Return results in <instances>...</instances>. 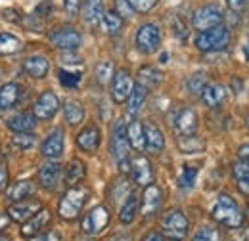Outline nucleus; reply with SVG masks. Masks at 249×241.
<instances>
[{
    "instance_id": "ddd939ff",
    "label": "nucleus",
    "mask_w": 249,
    "mask_h": 241,
    "mask_svg": "<svg viewBox=\"0 0 249 241\" xmlns=\"http://www.w3.org/2000/svg\"><path fill=\"white\" fill-rule=\"evenodd\" d=\"M40 209H42V205H40L38 199H29V197H27V199H21V201L12 203V205L8 207V216H10L14 222L23 224V222H27L31 216H35Z\"/></svg>"
},
{
    "instance_id": "bb28decb",
    "label": "nucleus",
    "mask_w": 249,
    "mask_h": 241,
    "mask_svg": "<svg viewBox=\"0 0 249 241\" xmlns=\"http://www.w3.org/2000/svg\"><path fill=\"white\" fill-rule=\"evenodd\" d=\"M6 124L16 134L18 132H33L36 128V117L29 115V113H18V115H14V117L6 120Z\"/></svg>"
},
{
    "instance_id": "37998d69",
    "label": "nucleus",
    "mask_w": 249,
    "mask_h": 241,
    "mask_svg": "<svg viewBox=\"0 0 249 241\" xmlns=\"http://www.w3.org/2000/svg\"><path fill=\"white\" fill-rule=\"evenodd\" d=\"M232 176H234V180H244V178H248L249 176V163L244 159V161H238L234 167H232Z\"/></svg>"
},
{
    "instance_id": "9d476101",
    "label": "nucleus",
    "mask_w": 249,
    "mask_h": 241,
    "mask_svg": "<svg viewBox=\"0 0 249 241\" xmlns=\"http://www.w3.org/2000/svg\"><path fill=\"white\" fill-rule=\"evenodd\" d=\"M163 205V189L157 186V184H148L144 188V193H142V201H140V211L144 218H152Z\"/></svg>"
},
{
    "instance_id": "a878e982",
    "label": "nucleus",
    "mask_w": 249,
    "mask_h": 241,
    "mask_svg": "<svg viewBox=\"0 0 249 241\" xmlns=\"http://www.w3.org/2000/svg\"><path fill=\"white\" fill-rule=\"evenodd\" d=\"M85 176H87V167H85V163H83L81 159H71L69 165H67L65 171H63V180H65V184H67L69 188H71V186H77Z\"/></svg>"
},
{
    "instance_id": "603ef678",
    "label": "nucleus",
    "mask_w": 249,
    "mask_h": 241,
    "mask_svg": "<svg viewBox=\"0 0 249 241\" xmlns=\"http://www.w3.org/2000/svg\"><path fill=\"white\" fill-rule=\"evenodd\" d=\"M246 2H248V0H226L228 8H230L232 12H242V10L246 8Z\"/></svg>"
},
{
    "instance_id": "f704fd0d",
    "label": "nucleus",
    "mask_w": 249,
    "mask_h": 241,
    "mask_svg": "<svg viewBox=\"0 0 249 241\" xmlns=\"http://www.w3.org/2000/svg\"><path fill=\"white\" fill-rule=\"evenodd\" d=\"M102 21H104V27H106V33H107V34H119V33L123 31L124 19L115 12V10L106 12Z\"/></svg>"
},
{
    "instance_id": "b1692460",
    "label": "nucleus",
    "mask_w": 249,
    "mask_h": 241,
    "mask_svg": "<svg viewBox=\"0 0 249 241\" xmlns=\"http://www.w3.org/2000/svg\"><path fill=\"white\" fill-rule=\"evenodd\" d=\"M83 19L87 25L96 27L104 19V2L102 0H85L83 6Z\"/></svg>"
},
{
    "instance_id": "412c9836",
    "label": "nucleus",
    "mask_w": 249,
    "mask_h": 241,
    "mask_svg": "<svg viewBox=\"0 0 249 241\" xmlns=\"http://www.w3.org/2000/svg\"><path fill=\"white\" fill-rule=\"evenodd\" d=\"M144 132H146V150L152 153H161L165 148V136H163L161 128L154 122H146Z\"/></svg>"
},
{
    "instance_id": "f8f14e48",
    "label": "nucleus",
    "mask_w": 249,
    "mask_h": 241,
    "mask_svg": "<svg viewBox=\"0 0 249 241\" xmlns=\"http://www.w3.org/2000/svg\"><path fill=\"white\" fill-rule=\"evenodd\" d=\"M50 42L60 48L63 52H73L81 46L83 42V36L79 34V31H75L73 27H60L50 34Z\"/></svg>"
},
{
    "instance_id": "4468645a",
    "label": "nucleus",
    "mask_w": 249,
    "mask_h": 241,
    "mask_svg": "<svg viewBox=\"0 0 249 241\" xmlns=\"http://www.w3.org/2000/svg\"><path fill=\"white\" fill-rule=\"evenodd\" d=\"M128 172H130L134 184H138V186L146 188L148 184L154 182V167L144 155H138V157L130 159V171Z\"/></svg>"
},
{
    "instance_id": "13d9d810",
    "label": "nucleus",
    "mask_w": 249,
    "mask_h": 241,
    "mask_svg": "<svg viewBox=\"0 0 249 241\" xmlns=\"http://www.w3.org/2000/svg\"><path fill=\"white\" fill-rule=\"evenodd\" d=\"M109 241H128L126 238H121V236H117V238H113V240H109Z\"/></svg>"
},
{
    "instance_id": "5fc2aeb1",
    "label": "nucleus",
    "mask_w": 249,
    "mask_h": 241,
    "mask_svg": "<svg viewBox=\"0 0 249 241\" xmlns=\"http://www.w3.org/2000/svg\"><path fill=\"white\" fill-rule=\"evenodd\" d=\"M238 189H240L242 193L249 195V176L248 178H244V180H238Z\"/></svg>"
},
{
    "instance_id": "ea45409f",
    "label": "nucleus",
    "mask_w": 249,
    "mask_h": 241,
    "mask_svg": "<svg viewBox=\"0 0 249 241\" xmlns=\"http://www.w3.org/2000/svg\"><path fill=\"white\" fill-rule=\"evenodd\" d=\"M192 241H220V232L213 226H203L194 234Z\"/></svg>"
},
{
    "instance_id": "8fccbe9b",
    "label": "nucleus",
    "mask_w": 249,
    "mask_h": 241,
    "mask_svg": "<svg viewBox=\"0 0 249 241\" xmlns=\"http://www.w3.org/2000/svg\"><path fill=\"white\" fill-rule=\"evenodd\" d=\"M8 184H10L8 167H6V165H0V193H4V191L8 189Z\"/></svg>"
},
{
    "instance_id": "72a5a7b5",
    "label": "nucleus",
    "mask_w": 249,
    "mask_h": 241,
    "mask_svg": "<svg viewBox=\"0 0 249 241\" xmlns=\"http://www.w3.org/2000/svg\"><path fill=\"white\" fill-rule=\"evenodd\" d=\"M21 50V40L12 33H0V56H12Z\"/></svg>"
},
{
    "instance_id": "4d7b16f0",
    "label": "nucleus",
    "mask_w": 249,
    "mask_h": 241,
    "mask_svg": "<svg viewBox=\"0 0 249 241\" xmlns=\"http://www.w3.org/2000/svg\"><path fill=\"white\" fill-rule=\"evenodd\" d=\"M238 153H240V157H242V159H248L249 157V144L248 146H242V148L238 150Z\"/></svg>"
},
{
    "instance_id": "09e8293b",
    "label": "nucleus",
    "mask_w": 249,
    "mask_h": 241,
    "mask_svg": "<svg viewBox=\"0 0 249 241\" xmlns=\"http://www.w3.org/2000/svg\"><path fill=\"white\" fill-rule=\"evenodd\" d=\"M31 241H62V236L58 232H46V234H36L33 236Z\"/></svg>"
},
{
    "instance_id": "a19ab883",
    "label": "nucleus",
    "mask_w": 249,
    "mask_h": 241,
    "mask_svg": "<svg viewBox=\"0 0 249 241\" xmlns=\"http://www.w3.org/2000/svg\"><path fill=\"white\" fill-rule=\"evenodd\" d=\"M111 189H115V191H111V201H113V203H119L121 199H126V197L132 193V189H130V186H128L126 180L115 182Z\"/></svg>"
},
{
    "instance_id": "f257e3e1",
    "label": "nucleus",
    "mask_w": 249,
    "mask_h": 241,
    "mask_svg": "<svg viewBox=\"0 0 249 241\" xmlns=\"http://www.w3.org/2000/svg\"><path fill=\"white\" fill-rule=\"evenodd\" d=\"M89 197H90V189L87 186H71L60 199L58 214L63 220H75L81 214L83 207L87 205Z\"/></svg>"
},
{
    "instance_id": "4c0bfd02",
    "label": "nucleus",
    "mask_w": 249,
    "mask_h": 241,
    "mask_svg": "<svg viewBox=\"0 0 249 241\" xmlns=\"http://www.w3.org/2000/svg\"><path fill=\"white\" fill-rule=\"evenodd\" d=\"M111 79H113V63L107 60L98 63V67H96V81L100 85H107Z\"/></svg>"
},
{
    "instance_id": "0eeeda50",
    "label": "nucleus",
    "mask_w": 249,
    "mask_h": 241,
    "mask_svg": "<svg viewBox=\"0 0 249 241\" xmlns=\"http://www.w3.org/2000/svg\"><path fill=\"white\" fill-rule=\"evenodd\" d=\"M136 46L142 54H154L161 46V31L154 23H144L136 33Z\"/></svg>"
},
{
    "instance_id": "7c9ffc66",
    "label": "nucleus",
    "mask_w": 249,
    "mask_h": 241,
    "mask_svg": "<svg viewBox=\"0 0 249 241\" xmlns=\"http://www.w3.org/2000/svg\"><path fill=\"white\" fill-rule=\"evenodd\" d=\"M138 205H140L138 195L132 191V193L124 199L123 207H121V211H119V220H121V224H132V222H134V218H136V214H138Z\"/></svg>"
},
{
    "instance_id": "423d86ee",
    "label": "nucleus",
    "mask_w": 249,
    "mask_h": 241,
    "mask_svg": "<svg viewBox=\"0 0 249 241\" xmlns=\"http://www.w3.org/2000/svg\"><path fill=\"white\" fill-rule=\"evenodd\" d=\"M109 209L107 207H104V205H96L94 209L85 214V218L81 220V230H83V234H87V236H100L106 228H107V224H109Z\"/></svg>"
},
{
    "instance_id": "864d4df0",
    "label": "nucleus",
    "mask_w": 249,
    "mask_h": 241,
    "mask_svg": "<svg viewBox=\"0 0 249 241\" xmlns=\"http://www.w3.org/2000/svg\"><path fill=\"white\" fill-rule=\"evenodd\" d=\"M142 241H165L163 238V234H159V232H150V234H146Z\"/></svg>"
},
{
    "instance_id": "c756f323",
    "label": "nucleus",
    "mask_w": 249,
    "mask_h": 241,
    "mask_svg": "<svg viewBox=\"0 0 249 241\" xmlns=\"http://www.w3.org/2000/svg\"><path fill=\"white\" fill-rule=\"evenodd\" d=\"M146 98H148V90H146L144 86H140V85H134V88H132L128 100H126V105H128L126 111H128L132 117H136V115L140 113V109L144 107Z\"/></svg>"
},
{
    "instance_id": "bf43d9fd",
    "label": "nucleus",
    "mask_w": 249,
    "mask_h": 241,
    "mask_svg": "<svg viewBox=\"0 0 249 241\" xmlns=\"http://www.w3.org/2000/svg\"><path fill=\"white\" fill-rule=\"evenodd\" d=\"M0 241H12V240H10L8 236H2V234H0Z\"/></svg>"
},
{
    "instance_id": "a211bd4d",
    "label": "nucleus",
    "mask_w": 249,
    "mask_h": 241,
    "mask_svg": "<svg viewBox=\"0 0 249 241\" xmlns=\"http://www.w3.org/2000/svg\"><path fill=\"white\" fill-rule=\"evenodd\" d=\"M100 142H102V132H100V128L96 124L85 126L77 134V146H79V150L87 151V153H94V151L100 148Z\"/></svg>"
},
{
    "instance_id": "1a4fd4ad",
    "label": "nucleus",
    "mask_w": 249,
    "mask_h": 241,
    "mask_svg": "<svg viewBox=\"0 0 249 241\" xmlns=\"http://www.w3.org/2000/svg\"><path fill=\"white\" fill-rule=\"evenodd\" d=\"M134 88V81L126 69H117L111 79V98L115 103H123L128 100L130 92Z\"/></svg>"
},
{
    "instance_id": "39448f33",
    "label": "nucleus",
    "mask_w": 249,
    "mask_h": 241,
    "mask_svg": "<svg viewBox=\"0 0 249 241\" xmlns=\"http://www.w3.org/2000/svg\"><path fill=\"white\" fill-rule=\"evenodd\" d=\"M190 230V222H188L186 214L178 209H171L163 214L161 218V232L163 236L171 238V240H182L188 236Z\"/></svg>"
},
{
    "instance_id": "dca6fc26",
    "label": "nucleus",
    "mask_w": 249,
    "mask_h": 241,
    "mask_svg": "<svg viewBox=\"0 0 249 241\" xmlns=\"http://www.w3.org/2000/svg\"><path fill=\"white\" fill-rule=\"evenodd\" d=\"M62 182V167L54 161L50 163H44L40 169H38V184L48 189V191H54Z\"/></svg>"
},
{
    "instance_id": "20e7f679",
    "label": "nucleus",
    "mask_w": 249,
    "mask_h": 241,
    "mask_svg": "<svg viewBox=\"0 0 249 241\" xmlns=\"http://www.w3.org/2000/svg\"><path fill=\"white\" fill-rule=\"evenodd\" d=\"M230 44V31L226 25H217L213 29L201 31L196 36V48L199 52H220Z\"/></svg>"
},
{
    "instance_id": "aec40b11",
    "label": "nucleus",
    "mask_w": 249,
    "mask_h": 241,
    "mask_svg": "<svg viewBox=\"0 0 249 241\" xmlns=\"http://www.w3.org/2000/svg\"><path fill=\"white\" fill-rule=\"evenodd\" d=\"M161 81H163V73H161L157 67H154V65H144V67H140L138 73H136V83H138L140 86H144L146 90L157 88V86L161 85Z\"/></svg>"
},
{
    "instance_id": "49530a36",
    "label": "nucleus",
    "mask_w": 249,
    "mask_h": 241,
    "mask_svg": "<svg viewBox=\"0 0 249 241\" xmlns=\"http://www.w3.org/2000/svg\"><path fill=\"white\" fill-rule=\"evenodd\" d=\"M115 12L123 17V19H126V17H132V14H134V10H132V6L126 2V0H117L115 2Z\"/></svg>"
},
{
    "instance_id": "de8ad7c7",
    "label": "nucleus",
    "mask_w": 249,
    "mask_h": 241,
    "mask_svg": "<svg viewBox=\"0 0 249 241\" xmlns=\"http://www.w3.org/2000/svg\"><path fill=\"white\" fill-rule=\"evenodd\" d=\"M173 29H175V34H177L178 38H182V40L188 36L186 25H184V21H182L180 17H175V21H173Z\"/></svg>"
},
{
    "instance_id": "6e6552de",
    "label": "nucleus",
    "mask_w": 249,
    "mask_h": 241,
    "mask_svg": "<svg viewBox=\"0 0 249 241\" xmlns=\"http://www.w3.org/2000/svg\"><path fill=\"white\" fill-rule=\"evenodd\" d=\"M222 12L220 8L215 6V4H209V6H201L194 17H192V25L194 29L197 31H207V29H213L217 25H222Z\"/></svg>"
},
{
    "instance_id": "052dcab7",
    "label": "nucleus",
    "mask_w": 249,
    "mask_h": 241,
    "mask_svg": "<svg viewBox=\"0 0 249 241\" xmlns=\"http://www.w3.org/2000/svg\"><path fill=\"white\" fill-rule=\"evenodd\" d=\"M246 241H249V230L246 232Z\"/></svg>"
},
{
    "instance_id": "4be33fe9",
    "label": "nucleus",
    "mask_w": 249,
    "mask_h": 241,
    "mask_svg": "<svg viewBox=\"0 0 249 241\" xmlns=\"http://www.w3.org/2000/svg\"><path fill=\"white\" fill-rule=\"evenodd\" d=\"M23 69L33 79H44L48 75L50 63H48V60L44 56H29L23 61Z\"/></svg>"
},
{
    "instance_id": "f3484780",
    "label": "nucleus",
    "mask_w": 249,
    "mask_h": 241,
    "mask_svg": "<svg viewBox=\"0 0 249 241\" xmlns=\"http://www.w3.org/2000/svg\"><path fill=\"white\" fill-rule=\"evenodd\" d=\"M63 130L62 128H54L42 142L40 146V153L46 157V159H60L63 153Z\"/></svg>"
},
{
    "instance_id": "338daca9",
    "label": "nucleus",
    "mask_w": 249,
    "mask_h": 241,
    "mask_svg": "<svg viewBox=\"0 0 249 241\" xmlns=\"http://www.w3.org/2000/svg\"><path fill=\"white\" fill-rule=\"evenodd\" d=\"M0 111H2V107H0Z\"/></svg>"
},
{
    "instance_id": "58836bf2",
    "label": "nucleus",
    "mask_w": 249,
    "mask_h": 241,
    "mask_svg": "<svg viewBox=\"0 0 249 241\" xmlns=\"http://www.w3.org/2000/svg\"><path fill=\"white\" fill-rule=\"evenodd\" d=\"M58 79L65 88H77L79 83H81V73H73V71H65V69H60L58 71Z\"/></svg>"
},
{
    "instance_id": "79ce46f5",
    "label": "nucleus",
    "mask_w": 249,
    "mask_h": 241,
    "mask_svg": "<svg viewBox=\"0 0 249 241\" xmlns=\"http://www.w3.org/2000/svg\"><path fill=\"white\" fill-rule=\"evenodd\" d=\"M12 142H14L19 150H31L33 146H35V136H33L31 132H18V134L12 138Z\"/></svg>"
},
{
    "instance_id": "2f4dec72",
    "label": "nucleus",
    "mask_w": 249,
    "mask_h": 241,
    "mask_svg": "<svg viewBox=\"0 0 249 241\" xmlns=\"http://www.w3.org/2000/svg\"><path fill=\"white\" fill-rule=\"evenodd\" d=\"M178 150L186 155H192V153H199V151L205 150V142L196 136V134H186V136H178V142H177Z\"/></svg>"
},
{
    "instance_id": "6e6d98bb",
    "label": "nucleus",
    "mask_w": 249,
    "mask_h": 241,
    "mask_svg": "<svg viewBox=\"0 0 249 241\" xmlns=\"http://www.w3.org/2000/svg\"><path fill=\"white\" fill-rule=\"evenodd\" d=\"M10 222H12V218L8 216V212L6 214H0V230H6L10 226Z\"/></svg>"
},
{
    "instance_id": "5701e85b",
    "label": "nucleus",
    "mask_w": 249,
    "mask_h": 241,
    "mask_svg": "<svg viewBox=\"0 0 249 241\" xmlns=\"http://www.w3.org/2000/svg\"><path fill=\"white\" fill-rule=\"evenodd\" d=\"M201 100H203V103L207 107L217 109L218 105L226 100V88L222 85H218V83H209L205 86V90L201 92Z\"/></svg>"
},
{
    "instance_id": "6ab92c4d",
    "label": "nucleus",
    "mask_w": 249,
    "mask_h": 241,
    "mask_svg": "<svg viewBox=\"0 0 249 241\" xmlns=\"http://www.w3.org/2000/svg\"><path fill=\"white\" fill-rule=\"evenodd\" d=\"M50 211L48 209H40V211L36 212L35 216H31L27 222H23L21 224V236L23 238H33V236H36V234H40L48 224H50Z\"/></svg>"
},
{
    "instance_id": "a18cd8bd",
    "label": "nucleus",
    "mask_w": 249,
    "mask_h": 241,
    "mask_svg": "<svg viewBox=\"0 0 249 241\" xmlns=\"http://www.w3.org/2000/svg\"><path fill=\"white\" fill-rule=\"evenodd\" d=\"M63 8L69 17H77L83 8V0H63Z\"/></svg>"
},
{
    "instance_id": "69168bd1",
    "label": "nucleus",
    "mask_w": 249,
    "mask_h": 241,
    "mask_svg": "<svg viewBox=\"0 0 249 241\" xmlns=\"http://www.w3.org/2000/svg\"><path fill=\"white\" fill-rule=\"evenodd\" d=\"M173 241H180V240H173Z\"/></svg>"
},
{
    "instance_id": "e433bc0d",
    "label": "nucleus",
    "mask_w": 249,
    "mask_h": 241,
    "mask_svg": "<svg viewBox=\"0 0 249 241\" xmlns=\"http://www.w3.org/2000/svg\"><path fill=\"white\" fill-rule=\"evenodd\" d=\"M196 178H197V167H190L186 165L178 176V188L180 189H192L196 186Z\"/></svg>"
},
{
    "instance_id": "3c124183",
    "label": "nucleus",
    "mask_w": 249,
    "mask_h": 241,
    "mask_svg": "<svg viewBox=\"0 0 249 241\" xmlns=\"http://www.w3.org/2000/svg\"><path fill=\"white\" fill-rule=\"evenodd\" d=\"M2 17L6 21H12V23H21V16H19L18 10H4L2 12Z\"/></svg>"
},
{
    "instance_id": "9b49d317",
    "label": "nucleus",
    "mask_w": 249,
    "mask_h": 241,
    "mask_svg": "<svg viewBox=\"0 0 249 241\" xmlns=\"http://www.w3.org/2000/svg\"><path fill=\"white\" fill-rule=\"evenodd\" d=\"M58 109H60V100H58V96L52 90H46L36 98V102H35V105H33V115H35L36 119L46 120V119H52V117L58 113Z\"/></svg>"
},
{
    "instance_id": "7ed1b4c3",
    "label": "nucleus",
    "mask_w": 249,
    "mask_h": 241,
    "mask_svg": "<svg viewBox=\"0 0 249 241\" xmlns=\"http://www.w3.org/2000/svg\"><path fill=\"white\" fill-rule=\"evenodd\" d=\"M211 216H213V220H217L218 224L228 226V228H240L244 224V214L240 211L238 203L226 193L218 195L217 203L211 211Z\"/></svg>"
},
{
    "instance_id": "c03bdc74",
    "label": "nucleus",
    "mask_w": 249,
    "mask_h": 241,
    "mask_svg": "<svg viewBox=\"0 0 249 241\" xmlns=\"http://www.w3.org/2000/svg\"><path fill=\"white\" fill-rule=\"evenodd\" d=\"M126 2L132 6L134 12H140V14L150 12L152 8H156V4H157V0H126Z\"/></svg>"
},
{
    "instance_id": "c9c22d12",
    "label": "nucleus",
    "mask_w": 249,
    "mask_h": 241,
    "mask_svg": "<svg viewBox=\"0 0 249 241\" xmlns=\"http://www.w3.org/2000/svg\"><path fill=\"white\" fill-rule=\"evenodd\" d=\"M207 85H209V83H207V77H205L203 73H196V75H192L186 81L188 92L194 94V96H201V92L205 90Z\"/></svg>"
},
{
    "instance_id": "c85d7f7f",
    "label": "nucleus",
    "mask_w": 249,
    "mask_h": 241,
    "mask_svg": "<svg viewBox=\"0 0 249 241\" xmlns=\"http://www.w3.org/2000/svg\"><path fill=\"white\" fill-rule=\"evenodd\" d=\"M21 96V88L16 83H6L0 86V107L2 109H12Z\"/></svg>"
},
{
    "instance_id": "2eb2a0df",
    "label": "nucleus",
    "mask_w": 249,
    "mask_h": 241,
    "mask_svg": "<svg viewBox=\"0 0 249 241\" xmlns=\"http://www.w3.org/2000/svg\"><path fill=\"white\" fill-rule=\"evenodd\" d=\"M173 126H175V132H177L178 136L196 134V130H197V113H196V109H192V107H182V109L177 113Z\"/></svg>"
},
{
    "instance_id": "473e14b6",
    "label": "nucleus",
    "mask_w": 249,
    "mask_h": 241,
    "mask_svg": "<svg viewBox=\"0 0 249 241\" xmlns=\"http://www.w3.org/2000/svg\"><path fill=\"white\" fill-rule=\"evenodd\" d=\"M63 115H65V120L69 124H79L85 119V107L77 100H67L63 103Z\"/></svg>"
},
{
    "instance_id": "cd10ccee",
    "label": "nucleus",
    "mask_w": 249,
    "mask_h": 241,
    "mask_svg": "<svg viewBox=\"0 0 249 241\" xmlns=\"http://www.w3.org/2000/svg\"><path fill=\"white\" fill-rule=\"evenodd\" d=\"M33 193H35V184H33L31 180L14 182V184L8 188V191H6V195H8V199H10L12 203L21 201V199H27V197H31Z\"/></svg>"
},
{
    "instance_id": "680f3d73",
    "label": "nucleus",
    "mask_w": 249,
    "mask_h": 241,
    "mask_svg": "<svg viewBox=\"0 0 249 241\" xmlns=\"http://www.w3.org/2000/svg\"><path fill=\"white\" fill-rule=\"evenodd\" d=\"M246 214H248V218H249V205H248V212H246Z\"/></svg>"
},
{
    "instance_id": "f03ea898",
    "label": "nucleus",
    "mask_w": 249,
    "mask_h": 241,
    "mask_svg": "<svg viewBox=\"0 0 249 241\" xmlns=\"http://www.w3.org/2000/svg\"><path fill=\"white\" fill-rule=\"evenodd\" d=\"M109 150H111V157L119 165L121 172L126 174L130 171V159H128L130 144H128V136H126V124H124L123 120H115L113 128H111Z\"/></svg>"
},
{
    "instance_id": "e2e57ef3",
    "label": "nucleus",
    "mask_w": 249,
    "mask_h": 241,
    "mask_svg": "<svg viewBox=\"0 0 249 241\" xmlns=\"http://www.w3.org/2000/svg\"><path fill=\"white\" fill-rule=\"evenodd\" d=\"M248 126H249V117H248Z\"/></svg>"
},
{
    "instance_id": "393cba45",
    "label": "nucleus",
    "mask_w": 249,
    "mask_h": 241,
    "mask_svg": "<svg viewBox=\"0 0 249 241\" xmlns=\"http://www.w3.org/2000/svg\"><path fill=\"white\" fill-rule=\"evenodd\" d=\"M126 136H128L130 148H134L136 151L146 150V132H144V124L138 119H134L126 126Z\"/></svg>"
},
{
    "instance_id": "0e129e2a",
    "label": "nucleus",
    "mask_w": 249,
    "mask_h": 241,
    "mask_svg": "<svg viewBox=\"0 0 249 241\" xmlns=\"http://www.w3.org/2000/svg\"><path fill=\"white\" fill-rule=\"evenodd\" d=\"M246 161H248V163H249V157H248V159H246Z\"/></svg>"
}]
</instances>
